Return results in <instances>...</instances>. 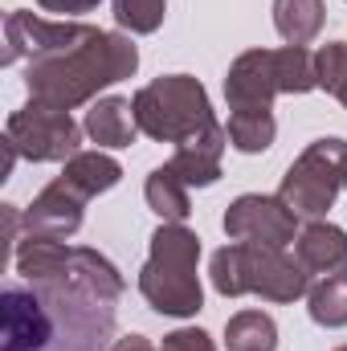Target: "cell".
Returning a JSON list of instances; mask_svg holds the SVG:
<instances>
[{"label": "cell", "instance_id": "cell-1", "mask_svg": "<svg viewBox=\"0 0 347 351\" xmlns=\"http://www.w3.org/2000/svg\"><path fill=\"white\" fill-rule=\"evenodd\" d=\"M29 286H4V351H110L115 306L127 290L119 265L90 245L25 233L12 250Z\"/></svg>", "mask_w": 347, "mask_h": 351}, {"label": "cell", "instance_id": "cell-2", "mask_svg": "<svg viewBox=\"0 0 347 351\" xmlns=\"http://www.w3.org/2000/svg\"><path fill=\"white\" fill-rule=\"evenodd\" d=\"M135 70H139L135 41L127 33L94 29L82 45L53 53L45 62H29L25 66V90H29V102L53 106V110H74L90 98H98V90L131 78Z\"/></svg>", "mask_w": 347, "mask_h": 351}, {"label": "cell", "instance_id": "cell-3", "mask_svg": "<svg viewBox=\"0 0 347 351\" xmlns=\"http://www.w3.org/2000/svg\"><path fill=\"white\" fill-rule=\"evenodd\" d=\"M200 237L188 225H160L152 233V254L139 269V294L147 298V306L156 315L168 319H192L204 306V290H200Z\"/></svg>", "mask_w": 347, "mask_h": 351}, {"label": "cell", "instance_id": "cell-4", "mask_svg": "<svg viewBox=\"0 0 347 351\" xmlns=\"http://www.w3.org/2000/svg\"><path fill=\"white\" fill-rule=\"evenodd\" d=\"M208 274H213L217 294H225V298L261 294L270 302H294V298L311 294V269L278 245L233 241L213 254Z\"/></svg>", "mask_w": 347, "mask_h": 351}, {"label": "cell", "instance_id": "cell-5", "mask_svg": "<svg viewBox=\"0 0 347 351\" xmlns=\"http://www.w3.org/2000/svg\"><path fill=\"white\" fill-rule=\"evenodd\" d=\"M131 106H135L139 135H147L156 143H184L188 135L217 123L208 90L188 74H164V78L147 82L143 90H135Z\"/></svg>", "mask_w": 347, "mask_h": 351}, {"label": "cell", "instance_id": "cell-6", "mask_svg": "<svg viewBox=\"0 0 347 351\" xmlns=\"http://www.w3.org/2000/svg\"><path fill=\"white\" fill-rule=\"evenodd\" d=\"M344 164H347V139H315L282 176V204L298 221H323L335 208V196L344 188Z\"/></svg>", "mask_w": 347, "mask_h": 351}, {"label": "cell", "instance_id": "cell-7", "mask_svg": "<svg viewBox=\"0 0 347 351\" xmlns=\"http://www.w3.org/2000/svg\"><path fill=\"white\" fill-rule=\"evenodd\" d=\"M82 127L70 119V110H53L41 102H29L8 114L4 123V143L29 160V164H66L82 152Z\"/></svg>", "mask_w": 347, "mask_h": 351}, {"label": "cell", "instance_id": "cell-8", "mask_svg": "<svg viewBox=\"0 0 347 351\" xmlns=\"http://www.w3.org/2000/svg\"><path fill=\"white\" fill-rule=\"evenodd\" d=\"M94 25H82V21H45V16H33L25 8H12L4 16V66L12 62H45L53 53H66L74 45H82Z\"/></svg>", "mask_w": 347, "mask_h": 351}, {"label": "cell", "instance_id": "cell-9", "mask_svg": "<svg viewBox=\"0 0 347 351\" xmlns=\"http://www.w3.org/2000/svg\"><path fill=\"white\" fill-rule=\"evenodd\" d=\"M225 233H229V241H254V245L286 250L298 233V217L282 204V196L246 192L225 208Z\"/></svg>", "mask_w": 347, "mask_h": 351}, {"label": "cell", "instance_id": "cell-10", "mask_svg": "<svg viewBox=\"0 0 347 351\" xmlns=\"http://www.w3.org/2000/svg\"><path fill=\"white\" fill-rule=\"evenodd\" d=\"M282 94L278 49H246L225 74V102L229 110H274Z\"/></svg>", "mask_w": 347, "mask_h": 351}, {"label": "cell", "instance_id": "cell-11", "mask_svg": "<svg viewBox=\"0 0 347 351\" xmlns=\"http://www.w3.org/2000/svg\"><path fill=\"white\" fill-rule=\"evenodd\" d=\"M82 208H86V196L78 188H70L62 176L53 184H45L37 192V200L29 204L25 213V229L29 233H41V237H74L82 229Z\"/></svg>", "mask_w": 347, "mask_h": 351}, {"label": "cell", "instance_id": "cell-12", "mask_svg": "<svg viewBox=\"0 0 347 351\" xmlns=\"http://www.w3.org/2000/svg\"><path fill=\"white\" fill-rule=\"evenodd\" d=\"M225 147H229V131L221 123H208L204 131H196L184 143H176L168 168L188 188H208V184L221 180V156H225Z\"/></svg>", "mask_w": 347, "mask_h": 351}, {"label": "cell", "instance_id": "cell-13", "mask_svg": "<svg viewBox=\"0 0 347 351\" xmlns=\"http://www.w3.org/2000/svg\"><path fill=\"white\" fill-rule=\"evenodd\" d=\"M294 254L311 274H339L347 265V233L327 221H307L294 237Z\"/></svg>", "mask_w": 347, "mask_h": 351}, {"label": "cell", "instance_id": "cell-14", "mask_svg": "<svg viewBox=\"0 0 347 351\" xmlns=\"http://www.w3.org/2000/svg\"><path fill=\"white\" fill-rule=\"evenodd\" d=\"M82 131H86L90 143H98V147H131L135 135H139L131 98H119V94L98 98L86 110V119H82Z\"/></svg>", "mask_w": 347, "mask_h": 351}, {"label": "cell", "instance_id": "cell-15", "mask_svg": "<svg viewBox=\"0 0 347 351\" xmlns=\"http://www.w3.org/2000/svg\"><path fill=\"white\" fill-rule=\"evenodd\" d=\"M323 0H274V29L286 45H311L323 33Z\"/></svg>", "mask_w": 347, "mask_h": 351}, {"label": "cell", "instance_id": "cell-16", "mask_svg": "<svg viewBox=\"0 0 347 351\" xmlns=\"http://www.w3.org/2000/svg\"><path fill=\"white\" fill-rule=\"evenodd\" d=\"M62 180H66L70 188H78L86 200H94L98 192H110V188L123 180V168H119V160H110L106 152H78L74 160H66Z\"/></svg>", "mask_w": 347, "mask_h": 351}, {"label": "cell", "instance_id": "cell-17", "mask_svg": "<svg viewBox=\"0 0 347 351\" xmlns=\"http://www.w3.org/2000/svg\"><path fill=\"white\" fill-rule=\"evenodd\" d=\"M143 196H147V208H152L160 221H168V225H184V221H188V213H192L188 184H184V180H180L168 164H164V168H156V172L147 176Z\"/></svg>", "mask_w": 347, "mask_h": 351}, {"label": "cell", "instance_id": "cell-18", "mask_svg": "<svg viewBox=\"0 0 347 351\" xmlns=\"http://www.w3.org/2000/svg\"><path fill=\"white\" fill-rule=\"evenodd\" d=\"M229 351H278V323L265 311H237L225 323Z\"/></svg>", "mask_w": 347, "mask_h": 351}, {"label": "cell", "instance_id": "cell-19", "mask_svg": "<svg viewBox=\"0 0 347 351\" xmlns=\"http://www.w3.org/2000/svg\"><path fill=\"white\" fill-rule=\"evenodd\" d=\"M225 131H229V143H233L237 152L258 156V152H265V147L274 143L278 123H274V110H229Z\"/></svg>", "mask_w": 347, "mask_h": 351}, {"label": "cell", "instance_id": "cell-20", "mask_svg": "<svg viewBox=\"0 0 347 351\" xmlns=\"http://www.w3.org/2000/svg\"><path fill=\"white\" fill-rule=\"evenodd\" d=\"M307 298H311V319L319 327H347V269L315 282Z\"/></svg>", "mask_w": 347, "mask_h": 351}, {"label": "cell", "instance_id": "cell-21", "mask_svg": "<svg viewBox=\"0 0 347 351\" xmlns=\"http://www.w3.org/2000/svg\"><path fill=\"white\" fill-rule=\"evenodd\" d=\"M110 12H115L119 29H131V33H156V29L164 25L168 0H110Z\"/></svg>", "mask_w": 347, "mask_h": 351}, {"label": "cell", "instance_id": "cell-22", "mask_svg": "<svg viewBox=\"0 0 347 351\" xmlns=\"http://www.w3.org/2000/svg\"><path fill=\"white\" fill-rule=\"evenodd\" d=\"M315 66H319V90L335 94L347 110V41H331L315 53Z\"/></svg>", "mask_w": 347, "mask_h": 351}, {"label": "cell", "instance_id": "cell-23", "mask_svg": "<svg viewBox=\"0 0 347 351\" xmlns=\"http://www.w3.org/2000/svg\"><path fill=\"white\" fill-rule=\"evenodd\" d=\"M160 351H217V343H213L200 327H180L172 335H164Z\"/></svg>", "mask_w": 347, "mask_h": 351}, {"label": "cell", "instance_id": "cell-24", "mask_svg": "<svg viewBox=\"0 0 347 351\" xmlns=\"http://www.w3.org/2000/svg\"><path fill=\"white\" fill-rule=\"evenodd\" d=\"M45 12H58V16H82V12H94L98 0H37Z\"/></svg>", "mask_w": 347, "mask_h": 351}, {"label": "cell", "instance_id": "cell-25", "mask_svg": "<svg viewBox=\"0 0 347 351\" xmlns=\"http://www.w3.org/2000/svg\"><path fill=\"white\" fill-rule=\"evenodd\" d=\"M110 351H160L147 335H123V339H115V348Z\"/></svg>", "mask_w": 347, "mask_h": 351}, {"label": "cell", "instance_id": "cell-26", "mask_svg": "<svg viewBox=\"0 0 347 351\" xmlns=\"http://www.w3.org/2000/svg\"><path fill=\"white\" fill-rule=\"evenodd\" d=\"M344 188H347V164H344Z\"/></svg>", "mask_w": 347, "mask_h": 351}, {"label": "cell", "instance_id": "cell-27", "mask_svg": "<svg viewBox=\"0 0 347 351\" xmlns=\"http://www.w3.org/2000/svg\"><path fill=\"white\" fill-rule=\"evenodd\" d=\"M335 351H347V348H335Z\"/></svg>", "mask_w": 347, "mask_h": 351}, {"label": "cell", "instance_id": "cell-28", "mask_svg": "<svg viewBox=\"0 0 347 351\" xmlns=\"http://www.w3.org/2000/svg\"><path fill=\"white\" fill-rule=\"evenodd\" d=\"M344 269H347V265H344Z\"/></svg>", "mask_w": 347, "mask_h": 351}]
</instances>
